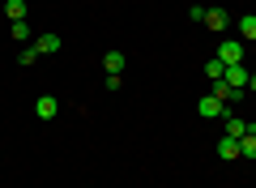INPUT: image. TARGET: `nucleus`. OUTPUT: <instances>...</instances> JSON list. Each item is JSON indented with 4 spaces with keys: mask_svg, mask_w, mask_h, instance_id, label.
I'll return each instance as SVG.
<instances>
[{
    "mask_svg": "<svg viewBox=\"0 0 256 188\" xmlns=\"http://www.w3.org/2000/svg\"><path fill=\"white\" fill-rule=\"evenodd\" d=\"M13 39H18V43H26V39H30V26H26V22H13Z\"/></svg>",
    "mask_w": 256,
    "mask_h": 188,
    "instance_id": "13",
    "label": "nucleus"
},
{
    "mask_svg": "<svg viewBox=\"0 0 256 188\" xmlns=\"http://www.w3.org/2000/svg\"><path fill=\"white\" fill-rule=\"evenodd\" d=\"M222 73H226V64H222L218 56H214V60L205 64V77H210V81H222Z\"/></svg>",
    "mask_w": 256,
    "mask_h": 188,
    "instance_id": "12",
    "label": "nucleus"
},
{
    "mask_svg": "<svg viewBox=\"0 0 256 188\" xmlns=\"http://www.w3.org/2000/svg\"><path fill=\"white\" fill-rule=\"evenodd\" d=\"M4 18L9 22H26V0H4Z\"/></svg>",
    "mask_w": 256,
    "mask_h": 188,
    "instance_id": "9",
    "label": "nucleus"
},
{
    "mask_svg": "<svg viewBox=\"0 0 256 188\" xmlns=\"http://www.w3.org/2000/svg\"><path fill=\"white\" fill-rule=\"evenodd\" d=\"M248 77H252V73H248L244 64H226V73H222V81L235 86V90H248Z\"/></svg>",
    "mask_w": 256,
    "mask_h": 188,
    "instance_id": "3",
    "label": "nucleus"
},
{
    "mask_svg": "<svg viewBox=\"0 0 256 188\" xmlns=\"http://www.w3.org/2000/svg\"><path fill=\"white\" fill-rule=\"evenodd\" d=\"M196 111H201L205 120H218V116H226V103H222V99H214V94H205V99L196 103Z\"/></svg>",
    "mask_w": 256,
    "mask_h": 188,
    "instance_id": "2",
    "label": "nucleus"
},
{
    "mask_svg": "<svg viewBox=\"0 0 256 188\" xmlns=\"http://www.w3.org/2000/svg\"><path fill=\"white\" fill-rule=\"evenodd\" d=\"M38 60V47L30 43V47H22V56H18V64H34Z\"/></svg>",
    "mask_w": 256,
    "mask_h": 188,
    "instance_id": "14",
    "label": "nucleus"
},
{
    "mask_svg": "<svg viewBox=\"0 0 256 188\" xmlns=\"http://www.w3.org/2000/svg\"><path fill=\"white\" fill-rule=\"evenodd\" d=\"M239 39H244V43L256 39V13H244V18H239Z\"/></svg>",
    "mask_w": 256,
    "mask_h": 188,
    "instance_id": "6",
    "label": "nucleus"
},
{
    "mask_svg": "<svg viewBox=\"0 0 256 188\" xmlns=\"http://www.w3.org/2000/svg\"><path fill=\"white\" fill-rule=\"evenodd\" d=\"M218 158H226V162L239 158V141H235V137H222V141H218Z\"/></svg>",
    "mask_w": 256,
    "mask_h": 188,
    "instance_id": "8",
    "label": "nucleus"
},
{
    "mask_svg": "<svg viewBox=\"0 0 256 188\" xmlns=\"http://www.w3.org/2000/svg\"><path fill=\"white\" fill-rule=\"evenodd\" d=\"M248 90H252V94H256V73H252V77H248Z\"/></svg>",
    "mask_w": 256,
    "mask_h": 188,
    "instance_id": "15",
    "label": "nucleus"
},
{
    "mask_svg": "<svg viewBox=\"0 0 256 188\" xmlns=\"http://www.w3.org/2000/svg\"><path fill=\"white\" fill-rule=\"evenodd\" d=\"M124 64H128L124 52H107V56H102V69H107V73H124Z\"/></svg>",
    "mask_w": 256,
    "mask_h": 188,
    "instance_id": "7",
    "label": "nucleus"
},
{
    "mask_svg": "<svg viewBox=\"0 0 256 188\" xmlns=\"http://www.w3.org/2000/svg\"><path fill=\"white\" fill-rule=\"evenodd\" d=\"M239 158H256V133H244V137H239Z\"/></svg>",
    "mask_w": 256,
    "mask_h": 188,
    "instance_id": "11",
    "label": "nucleus"
},
{
    "mask_svg": "<svg viewBox=\"0 0 256 188\" xmlns=\"http://www.w3.org/2000/svg\"><path fill=\"white\" fill-rule=\"evenodd\" d=\"M218 60L222 64H244V39H222L218 43Z\"/></svg>",
    "mask_w": 256,
    "mask_h": 188,
    "instance_id": "1",
    "label": "nucleus"
},
{
    "mask_svg": "<svg viewBox=\"0 0 256 188\" xmlns=\"http://www.w3.org/2000/svg\"><path fill=\"white\" fill-rule=\"evenodd\" d=\"M34 47H38V56L60 52V35H38V39H34Z\"/></svg>",
    "mask_w": 256,
    "mask_h": 188,
    "instance_id": "5",
    "label": "nucleus"
},
{
    "mask_svg": "<svg viewBox=\"0 0 256 188\" xmlns=\"http://www.w3.org/2000/svg\"><path fill=\"white\" fill-rule=\"evenodd\" d=\"M205 26L222 35V30H226V13H222V9H205Z\"/></svg>",
    "mask_w": 256,
    "mask_h": 188,
    "instance_id": "10",
    "label": "nucleus"
},
{
    "mask_svg": "<svg viewBox=\"0 0 256 188\" xmlns=\"http://www.w3.org/2000/svg\"><path fill=\"white\" fill-rule=\"evenodd\" d=\"M56 111H60V99H56V94H38V103H34V116H38V120H52Z\"/></svg>",
    "mask_w": 256,
    "mask_h": 188,
    "instance_id": "4",
    "label": "nucleus"
}]
</instances>
